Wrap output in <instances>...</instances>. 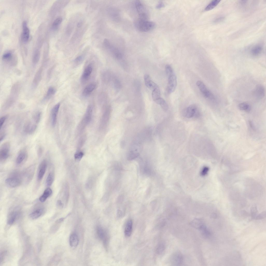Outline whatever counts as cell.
Returning a JSON list of instances; mask_svg holds the SVG:
<instances>
[{
	"instance_id": "1",
	"label": "cell",
	"mask_w": 266,
	"mask_h": 266,
	"mask_svg": "<svg viewBox=\"0 0 266 266\" xmlns=\"http://www.w3.org/2000/svg\"><path fill=\"white\" fill-rule=\"evenodd\" d=\"M135 26L137 29L143 32H147L153 29L155 24L153 22L148 20L141 19L138 18L136 21Z\"/></svg>"
},
{
	"instance_id": "2",
	"label": "cell",
	"mask_w": 266,
	"mask_h": 266,
	"mask_svg": "<svg viewBox=\"0 0 266 266\" xmlns=\"http://www.w3.org/2000/svg\"><path fill=\"white\" fill-rule=\"evenodd\" d=\"M22 179L17 172L12 173L11 175L5 180L6 185L10 187L15 188L19 186L22 182Z\"/></svg>"
},
{
	"instance_id": "3",
	"label": "cell",
	"mask_w": 266,
	"mask_h": 266,
	"mask_svg": "<svg viewBox=\"0 0 266 266\" xmlns=\"http://www.w3.org/2000/svg\"><path fill=\"white\" fill-rule=\"evenodd\" d=\"M135 5L138 14V18L148 20V13L146 8L142 3L139 1L137 0L135 2Z\"/></svg>"
},
{
	"instance_id": "4",
	"label": "cell",
	"mask_w": 266,
	"mask_h": 266,
	"mask_svg": "<svg viewBox=\"0 0 266 266\" xmlns=\"http://www.w3.org/2000/svg\"><path fill=\"white\" fill-rule=\"evenodd\" d=\"M104 45L105 48L111 53L116 58L119 59L121 58L122 55L120 51L114 46L107 39H105L104 41Z\"/></svg>"
},
{
	"instance_id": "5",
	"label": "cell",
	"mask_w": 266,
	"mask_h": 266,
	"mask_svg": "<svg viewBox=\"0 0 266 266\" xmlns=\"http://www.w3.org/2000/svg\"><path fill=\"white\" fill-rule=\"evenodd\" d=\"M196 85L204 97L210 100L215 99L213 94L207 89L203 82L198 81L196 82Z\"/></svg>"
},
{
	"instance_id": "6",
	"label": "cell",
	"mask_w": 266,
	"mask_h": 266,
	"mask_svg": "<svg viewBox=\"0 0 266 266\" xmlns=\"http://www.w3.org/2000/svg\"><path fill=\"white\" fill-rule=\"evenodd\" d=\"M10 144L8 142L3 143L1 146L0 149V159L1 161L5 160L9 155Z\"/></svg>"
},
{
	"instance_id": "7",
	"label": "cell",
	"mask_w": 266,
	"mask_h": 266,
	"mask_svg": "<svg viewBox=\"0 0 266 266\" xmlns=\"http://www.w3.org/2000/svg\"><path fill=\"white\" fill-rule=\"evenodd\" d=\"M168 77L167 90L168 93H170L173 92L175 89L177 85V78L174 73Z\"/></svg>"
},
{
	"instance_id": "8",
	"label": "cell",
	"mask_w": 266,
	"mask_h": 266,
	"mask_svg": "<svg viewBox=\"0 0 266 266\" xmlns=\"http://www.w3.org/2000/svg\"><path fill=\"white\" fill-rule=\"evenodd\" d=\"M199 114V112L196 106L192 104L189 105L187 108L184 115L186 118H190L198 116Z\"/></svg>"
},
{
	"instance_id": "9",
	"label": "cell",
	"mask_w": 266,
	"mask_h": 266,
	"mask_svg": "<svg viewBox=\"0 0 266 266\" xmlns=\"http://www.w3.org/2000/svg\"><path fill=\"white\" fill-rule=\"evenodd\" d=\"M183 257L181 253L176 252L173 254L170 257V262L174 265H179L182 263Z\"/></svg>"
},
{
	"instance_id": "10",
	"label": "cell",
	"mask_w": 266,
	"mask_h": 266,
	"mask_svg": "<svg viewBox=\"0 0 266 266\" xmlns=\"http://www.w3.org/2000/svg\"><path fill=\"white\" fill-rule=\"evenodd\" d=\"M21 212L18 210H15L11 211L9 214L7 218V223L9 225L12 224L18 217Z\"/></svg>"
},
{
	"instance_id": "11",
	"label": "cell",
	"mask_w": 266,
	"mask_h": 266,
	"mask_svg": "<svg viewBox=\"0 0 266 266\" xmlns=\"http://www.w3.org/2000/svg\"><path fill=\"white\" fill-rule=\"evenodd\" d=\"M60 104L58 103L56 104L52 108L51 112V121L52 126L54 127L56 123L57 116Z\"/></svg>"
},
{
	"instance_id": "12",
	"label": "cell",
	"mask_w": 266,
	"mask_h": 266,
	"mask_svg": "<svg viewBox=\"0 0 266 266\" xmlns=\"http://www.w3.org/2000/svg\"><path fill=\"white\" fill-rule=\"evenodd\" d=\"M92 113V107L91 105H89L87 108L82 121L81 125L83 126L87 125L90 122L91 119Z\"/></svg>"
},
{
	"instance_id": "13",
	"label": "cell",
	"mask_w": 266,
	"mask_h": 266,
	"mask_svg": "<svg viewBox=\"0 0 266 266\" xmlns=\"http://www.w3.org/2000/svg\"><path fill=\"white\" fill-rule=\"evenodd\" d=\"M265 90L264 87L261 85H257L253 91L254 97L258 99H262L264 96Z\"/></svg>"
},
{
	"instance_id": "14",
	"label": "cell",
	"mask_w": 266,
	"mask_h": 266,
	"mask_svg": "<svg viewBox=\"0 0 266 266\" xmlns=\"http://www.w3.org/2000/svg\"><path fill=\"white\" fill-rule=\"evenodd\" d=\"M47 166V163L45 160H43L40 163L39 167L37 177L39 180L43 178Z\"/></svg>"
},
{
	"instance_id": "15",
	"label": "cell",
	"mask_w": 266,
	"mask_h": 266,
	"mask_svg": "<svg viewBox=\"0 0 266 266\" xmlns=\"http://www.w3.org/2000/svg\"><path fill=\"white\" fill-rule=\"evenodd\" d=\"M96 233L99 238L103 241L105 244H106L108 241V236L106 232L102 227L98 226L96 228Z\"/></svg>"
},
{
	"instance_id": "16",
	"label": "cell",
	"mask_w": 266,
	"mask_h": 266,
	"mask_svg": "<svg viewBox=\"0 0 266 266\" xmlns=\"http://www.w3.org/2000/svg\"><path fill=\"white\" fill-rule=\"evenodd\" d=\"M250 49V52L251 55L253 56H256L262 53L263 48L262 45L258 44L253 46Z\"/></svg>"
},
{
	"instance_id": "17",
	"label": "cell",
	"mask_w": 266,
	"mask_h": 266,
	"mask_svg": "<svg viewBox=\"0 0 266 266\" xmlns=\"http://www.w3.org/2000/svg\"><path fill=\"white\" fill-rule=\"evenodd\" d=\"M27 154L25 149L21 150L19 153L16 159V163L18 165H20L26 160Z\"/></svg>"
},
{
	"instance_id": "18",
	"label": "cell",
	"mask_w": 266,
	"mask_h": 266,
	"mask_svg": "<svg viewBox=\"0 0 266 266\" xmlns=\"http://www.w3.org/2000/svg\"><path fill=\"white\" fill-rule=\"evenodd\" d=\"M23 31L21 36L22 41L26 42L29 39V30L27 26V23L25 21L23 22L22 24Z\"/></svg>"
},
{
	"instance_id": "19",
	"label": "cell",
	"mask_w": 266,
	"mask_h": 266,
	"mask_svg": "<svg viewBox=\"0 0 266 266\" xmlns=\"http://www.w3.org/2000/svg\"><path fill=\"white\" fill-rule=\"evenodd\" d=\"M43 71L42 67H40L36 72L34 78L32 83L34 88L36 87L40 82L41 78Z\"/></svg>"
},
{
	"instance_id": "20",
	"label": "cell",
	"mask_w": 266,
	"mask_h": 266,
	"mask_svg": "<svg viewBox=\"0 0 266 266\" xmlns=\"http://www.w3.org/2000/svg\"><path fill=\"white\" fill-rule=\"evenodd\" d=\"M37 128V125L35 124H32L29 122L25 124L24 126V131L26 133L31 134L36 131Z\"/></svg>"
},
{
	"instance_id": "21",
	"label": "cell",
	"mask_w": 266,
	"mask_h": 266,
	"mask_svg": "<svg viewBox=\"0 0 266 266\" xmlns=\"http://www.w3.org/2000/svg\"><path fill=\"white\" fill-rule=\"evenodd\" d=\"M13 56L12 53L9 52L5 53L2 57V59L4 61L9 63L10 65L15 66L17 63L12 60Z\"/></svg>"
},
{
	"instance_id": "22",
	"label": "cell",
	"mask_w": 266,
	"mask_h": 266,
	"mask_svg": "<svg viewBox=\"0 0 266 266\" xmlns=\"http://www.w3.org/2000/svg\"><path fill=\"white\" fill-rule=\"evenodd\" d=\"M144 79L146 86L148 88L153 89L158 87L154 82L151 80L150 76L145 74L144 76Z\"/></svg>"
},
{
	"instance_id": "23",
	"label": "cell",
	"mask_w": 266,
	"mask_h": 266,
	"mask_svg": "<svg viewBox=\"0 0 266 266\" xmlns=\"http://www.w3.org/2000/svg\"><path fill=\"white\" fill-rule=\"evenodd\" d=\"M79 239L77 235L75 233L72 234L70 236L69 239V244L72 248L76 247L78 245Z\"/></svg>"
},
{
	"instance_id": "24",
	"label": "cell",
	"mask_w": 266,
	"mask_h": 266,
	"mask_svg": "<svg viewBox=\"0 0 266 266\" xmlns=\"http://www.w3.org/2000/svg\"><path fill=\"white\" fill-rule=\"evenodd\" d=\"M132 221L129 219L126 224L124 230V234L127 237H130L132 233Z\"/></svg>"
},
{
	"instance_id": "25",
	"label": "cell",
	"mask_w": 266,
	"mask_h": 266,
	"mask_svg": "<svg viewBox=\"0 0 266 266\" xmlns=\"http://www.w3.org/2000/svg\"><path fill=\"white\" fill-rule=\"evenodd\" d=\"M92 68L91 64L88 65L85 69L82 76V79L86 81L88 79L92 71Z\"/></svg>"
},
{
	"instance_id": "26",
	"label": "cell",
	"mask_w": 266,
	"mask_h": 266,
	"mask_svg": "<svg viewBox=\"0 0 266 266\" xmlns=\"http://www.w3.org/2000/svg\"><path fill=\"white\" fill-rule=\"evenodd\" d=\"M96 86V84L94 83H91L87 85L83 91V95L87 96L90 95L95 89Z\"/></svg>"
},
{
	"instance_id": "27",
	"label": "cell",
	"mask_w": 266,
	"mask_h": 266,
	"mask_svg": "<svg viewBox=\"0 0 266 266\" xmlns=\"http://www.w3.org/2000/svg\"><path fill=\"white\" fill-rule=\"evenodd\" d=\"M34 171V166H31L28 168L25 171L24 173V178L27 182H29L31 179L32 177Z\"/></svg>"
},
{
	"instance_id": "28",
	"label": "cell",
	"mask_w": 266,
	"mask_h": 266,
	"mask_svg": "<svg viewBox=\"0 0 266 266\" xmlns=\"http://www.w3.org/2000/svg\"><path fill=\"white\" fill-rule=\"evenodd\" d=\"M110 108L108 107L106 109L103 114L102 118L101 124L102 127L104 126L107 123L110 116Z\"/></svg>"
},
{
	"instance_id": "29",
	"label": "cell",
	"mask_w": 266,
	"mask_h": 266,
	"mask_svg": "<svg viewBox=\"0 0 266 266\" xmlns=\"http://www.w3.org/2000/svg\"><path fill=\"white\" fill-rule=\"evenodd\" d=\"M44 209L41 208L35 210L31 213L29 215L30 218L33 220L39 218L43 214Z\"/></svg>"
},
{
	"instance_id": "30",
	"label": "cell",
	"mask_w": 266,
	"mask_h": 266,
	"mask_svg": "<svg viewBox=\"0 0 266 266\" xmlns=\"http://www.w3.org/2000/svg\"><path fill=\"white\" fill-rule=\"evenodd\" d=\"M52 191L51 189L48 188L44 191L42 195L39 198L40 201L42 202H44L47 198L52 194Z\"/></svg>"
},
{
	"instance_id": "31",
	"label": "cell",
	"mask_w": 266,
	"mask_h": 266,
	"mask_svg": "<svg viewBox=\"0 0 266 266\" xmlns=\"http://www.w3.org/2000/svg\"><path fill=\"white\" fill-rule=\"evenodd\" d=\"M190 224L192 227L198 230L204 224L202 220L197 218L193 220L190 222Z\"/></svg>"
},
{
	"instance_id": "32",
	"label": "cell",
	"mask_w": 266,
	"mask_h": 266,
	"mask_svg": "<svg viewBox=\"0 0 266 266\" xmlns=\"http://www.w3.org/2000/svg\"><path fill=\"white\" fill-rule=\"evenodd\" d=\"M157 104L160 105L163 110L166 111L168 110V107L167 103L163 98H160L154 101Z\"/></svg>"
},
{
	"instance_id": "33",
	"label": "cell",
	"mask_w": 266,
	"mask_h": 266,
	"mask_svg": "<svg viewBox=\"0 0 266 266\" xmlns=\"http://www.w3.org/2000/svg\"><path fill=\"white\" fill-rule=\"evenodd\" d=\"M220 1V0H214L212 1L204 9V10L208 11L213 9L219 4Z\"/></svg>"
},
{
	"instance_id": "34",
	"label": "cell",
	"mask_w": 266,
	"mask_h": 266,
	"mask_svg": "<svg viewBox=\"0 0 266 266\" xmlns=\"http://www.w3.org/2000/svg\"><path fill=\"white\" fill-rule=\"evenodd\" d=\"M56 92V90L54 88L52 87H50L44 98V99L46 100L50 99L55 94Z\"/></svg>"
},
{
	"instance_id": "35",
	"label": "cell",
	"mask_w": 266,
	"mask_h": 266,
	"mask_svg": "<svg viewBox=\"0 0 266 266\" xmlns=\"http://www.w3.org/2000/svg\"><path fill=\"white\" fill-rule=\"evenodd\" d=\"M160 91L158 87L153 89L152 96L154 101L160 98Z\"/></svg>"
},
{
	"instance_id": "36",
	"label": "cell",
	"mask_w": 266,
	"mask_h": 266,
	"mask_svg": "<svg viewBox=\"0 0 266 266\" xmlns=\"http://www.w3.org/2000/svg\"><path fill=\"white\" fill-rule=\"evenodd\" d=\"M40 57V52L38 50H36L34 53L32 58V61L34 64H37L38 62Z\"/></svg>"
},
{
	"instance_id": "37",
	"label": "cell",
	"mask_w": 266,
	"mask_h": 266,
	"mask_svg": "<svg viewBox=\"0 0 266 266\" xmlns=\"http://www.w3.org/2000/svg\"><path fill=\"white\" fill-rule=\"evenodd\" d=\"M238 107L240 110L247 112L249 111L251 109L250 106L249 104L246 103H240Z\"/></svg>"
},
{
	"instance_id": "38",
	"label": "cell",
	"mask_w": 266,
	"mask_h": 266,
	"mask_svg": "<svg viewBox=\"0 0 266 266\" xmlns=\"http://www.w3.org/2000/svg\"><path fill=\"white\" fill-rule=\"evenodd\" d=\"M54 175L53 173L50 172L48 175L46 180V184L48 186H50L52 184L54 179Z\"/></svg>"
},
{
	"instance_id": "39",
	"label": "cell",
	"mask_w": 266,
	"mask_h": 266,
	"mask_svg": "<svg viewBox=\"0 0 266 266\" xmlns=\"http://www.w3.org/2000/svg\"><path fill=\"white\" fill-rule=\"evenodd\" d=\"M199 230L201 231L202 235L205 237H208L210 235V231L204 224L201 227Z\"/></svg>"
},
{
	"instance_id": "40",
	"label": "cell",
	"mask_w": 266,
	"mask_h": 266,
	"mask_svg": "<svg viewBox=\"0 0 266 266\" xmlns=\"http://www.w3.org/2000/svg\"><path fill=\"white\" fill-rule=\"evenodd\" d=\"M42 113L38 111L35 113L33 116V118L35 122L37 124L39 122L41 117Z\"/></svg>"
},
{
	"instance_id": "41",
	"label": "cell",
	"mask_w": 266,
	"mask_h": 266,
	"mask_svg": "<svg viewBox=\"0 0 266 266\" xmlns=\"http://www.w3.org/2000/svg\"><path fill=\"white\" fill-rule=\"evenodd\" d=\"M139 155V153L133 151H131L129 154L128 159L129 160H132L136 158Z\"/></svg>"
},
{
	"instance_id": "42",
	"label": "cell",
	"mask_w": 266,
	"mask_h": 266,
	"mask_svg": "<svg viewBox=\"0 0 266 266\" xmlns=\"http://www.w3.org/2000/svg\"><path fill=\"white\" fill-rule=\"evenodd\" d=\"M62 21V18L60 17H58L56 18L52 24V27L54 29L57 28L58 26L60 24Z\"/></svg>"
},
{
	"instance_id": "43",
	"label": "cell",
	"mask_w": 266,
	"mask_h": 266,
	"mask_svg": "<svg viewBox=\"0 0 266 266\" xmlns=\"http://www.w3.org/2000/svg\"><path fill=\"white\" fill-rule=\"evenodd\" d=\"M165 249V246L164 244L161 243L159 244L157 246L156 249V252L158 254H161L164 250Z\"/></svg>"
},
{
	"instance_id": "44",
	"label": "cell",
	"mask_w": 266,
	"mask_h": 266,
	"mask_svg": "<svg viewBox=\"0 0 266 266\" xmlns=\"http://www.w3.org/2000/svg\"><path fill=\"white\" fill-rule=\"evenodd\" d=\"M165 69L166 73L168 77L174 73L170 65H166Z\"/></svg>"
},
{
	"instance_id": "45",
	"label": "cell",
	"mask_w": 266,
	"mask_h": 266,
	"mask_svg": "<svg viewBox=\"0 0 266 266\" xmlns=\"http://www.w3.org/2000/svg\"><path fill=\"white\" fill-rule=\"evenodd\" d=\"M251 212L252 218L255 219V218L257 216V212L256 207L254 206L252 207L251 208Z\"/></svg>"
},
{
	"instance_id": "46",
	"label": "cell",
	"mask_w": 266,
	"mask_h": 266,
	"mask_svg": "<svg viewBox=\"0 0 266 266\" xmlns=\"http://www.w3.org/2000/svg\"><path fill=\"white\" fill-rule=\"evenodd\" d=\"M83 155L84 153L82 152H78L75 154L74 158L76 160L79 161L80 160Z\"/></svg>"
},
{
	"instance_id": "47",
	"label": "cell",
	"mask_w": 266,
	"mask_h": 266,
	"mask_svg": "<svg viewBox=\"0 0 266 266\" xmlns=\"http://www.w3.org/2000/svg\"><path fill=\"white\" fill-rule=\"evenodd\" d=\"M7 251L6 250L2 251L0 253V264L3 262L6 255Z\"/></svg>"
},
{
	"instance_id": "48",
	"label": "cell",
	"mask_w": 266,
	"mask_h": 266,
	"mask_svg": "<svg viewBox=\"0 0 266 266\" xmlns=\"http://www.w3.org/2000/svg\"><path fill=\"white\" fill-rule=\"evenodd\" d=\"M266 217V212L265 211H264L259 215H257L255 218V219L256 220H261L264 218Z\"/></svg>"
},
{
	"instance_id": "49",
	"label": "cell",
	"mask_w": 266,
	"mask_h": 266,
	"mask_svg": "<svg viewBox=\"0 0 266 266\" xmlns=\"http://www.w3.org/2000/svg\"><path fill=\"white\" fill-rule=\"evenodd\" d=\"M225 19L224 17L221 16L217 17L214 21V22L215 23H218L223 21Z\"/></svg>"
},
{
	"instance_id": "50",
	"label": "cell",
	"mask_w": 266,
	"mask_h": 266,
	"mask_svg": "<svg viewBox=\"0 0 266 266\" xmlns=\"http://www.w3.org/2000/svg\"><path fill=\"white\" fill-rule=\"evenodd\" d=\"M6 118L7 116H2L1 118L0 119V127L1 129L2 128Z\"/></svg>"
},
{
	"instance_id": "51",
	"label": "cell",
	"mask_w": 266,
	"mask_h": 266,
	"mask_svg": "<svg viewBox=\"0 0 266 266\" xmlns=\"http://www.w3.org/2000/svg\"><path fill=\"white\" fill-rule=\"evenodd\" d=\"M145 173L147 175H150L151 174V171L150 168L148 166H145L144 168Z\"/></svg>"
},
{
	"instance_id": "52",
	"label": "cell",
	"mask_w": 266,
	"mask_h": 266,
	"mask_svg": "<svg viewBox=\"0 0 266 266\" xmlns=\"http://www.w3.org/2000/svg\"><path fill=\"white\" fill-rule=\"evenodd\" d=\"M115 168L117 170H120L122 169V167L121 164L118 162H116L115 164Z\"/></svg>"
},
{
	"instance_id": "53",
	"label": "cell",
	"mask_w": 266,
	"mask_h": 266,
	"mask_svg": "<svg viewBox=\"0 0 266 266\" xmlns=\"http://www.w3.org/2000/svg\"><path fill=\"white\" fill-rule=\"evenodd\" d=\"M124 198V197L123 195H119L117 198V202L119 203H122L123 201Z\"/></svg>"
},
{
	"instance_id": "54",
	"label": "cell",
	"mask_w": 266,
	"mask_h": 266,
	"mask_svg": "<svg viewBox=\"0 0 266 266\" xmlns=\"http://www.w3.org/2000/svg\"><path fill=\"white\" fill-rule=\"evenodd\" d=\"M209 170V168L207 167H205L202 169L201 172V174L202 175H205L207 173Z\"/></svg>"
},
{
	"instance_id": "55",
	"label": "cell",
	"mask_w": 266,
	"mask_h": 266,
	"mask_svg": "<svg viewBox=\"0 0 266 266\" xmlns=\"http://www.w3.org/2000/svg\"><path fill=\"white\" fill-rule=\"evenodd\" d=\"M57 207L59 208H62L63 207V204L60 200L57 201L56 203Z\"/></svg>"
},
{
	"instance_id": "56",
	"label": "cell",
	"mask_w": 266,
	"mask_h": 266,
	"mask_svg": "<svg viewBox=\"0 0 266 266\" xmlns=\"http://www.w3.org/2000/svg\"><path fill=\"white\" fill-rule=\"evenodd\" d=\"M43 149L41 147H39L38 149L37 153L38 156L40 157L41 156L43 152Z\"/></svg>"
},
{
	"instance_id": "57",
	"label": "cell",
	"mask_w": 266,
	"mask_h": 266,
	"mask_svg": "<svg viewBox=\"0 0 266 266\" xmlns=\"http://www.w3.org/2000/svg\"><path fill=\"white\" fill-rule=\"evenodd\" d=\"M83 58V56L81 55L77 57L75 59V61L76 62H79L81 61Z\"/></svg>"
},
{
	"instance_id": "58",
	"label": "cell",
	"mask_w": 266,
	"mask_h": 266,
	"mask_svg": "<svg viewBox=\"0 0 266 266\" xmlns=\"http://www.w3.org/2000/svg\"><path fill=\"white\" fill-rule=\"evenodd\" d=\"M164 5L163 3L162 2H160L156 6V8L157 9H160L163 7Z\"/></svg>"
},
{
	"instance_id": "59",
	"label": "cell",
	"mask_w": 266,
	"mask_h": 266,
	"mask_svg": "<svg viewBox=\"0 0 266 266\" xmlns=\"http://www.w3.org/2000/svg\"><path fill=\"white\" fill-rule=\"evenodd\" d=\"M115 86L117 88H119L121 86L120 82L117 79H116L115 81Z\"/></svg>"
},
{
	"instance_id": "60",
	"label": "cell",
	"mask_w": 266,
	"mask_h": 266,
	"mask_svg": "<svg viewBox=\"0 0 266 266\" xmlns=\"http://www.w3.org/2000/svg\"><path fill=\"white\" fill-rule=\"evenodd\" d=\"M117 214L118 217H120L122 215V212L121 210H118L117 211Z\"/></svg>"
},
{
	"instance_id": "61",
	"label": "cell",
	"mask_w": 266,
	"mask_h": 266,
	"mask_svg": "<svg viewBox=\"0 0 266 266\" xmlns=\"http://www.w3.org/2000/svg\"><path fill=\"white\" fill-rule=\"evenodd\" d=\"M5 136V134H2V135H1L0 136V141L1 142L4 139Z\"/></svg>"
},
{
	"instance_id": "62",
	"label": "cell",
	"mask_w": 266,
	"mask_h": 266,
	"mask_svg": "<svg viewBox=\"0 0 266 266\" xmlns=\"http://www.w3.org/2000/svg\"><path fill=\"white\" fill-rule=\"evenodd\" d=\"M82 22H79L78 23L77 26L78 27H80L82 26Z\"/></svg>"
}]
</instances>
